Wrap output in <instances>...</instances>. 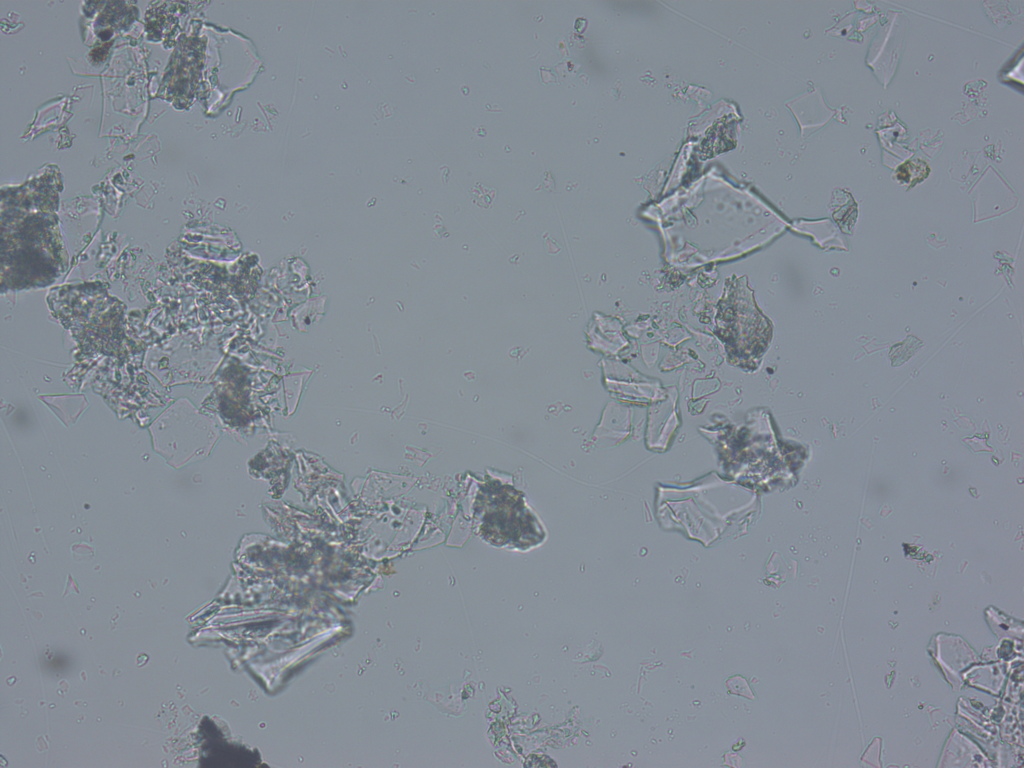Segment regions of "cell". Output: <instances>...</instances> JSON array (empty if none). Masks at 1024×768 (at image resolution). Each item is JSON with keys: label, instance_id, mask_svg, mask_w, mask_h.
Segmentation results:
<instances>
[{"label": "cell", "instance_id": "cell-1", "mask_svg": "<svg viewBox=\"0 0 1024 768\" xmlns=\"http://www.w3.org/2000/svg\"><path fill=\"white\" fill-rule=\"evenodd\" d=\"M715 333L730 359L738 362L758 361L770 344L772 323L759 309L746 276L733 274L725 280Z\"/></svg>", "mask_w": 1024, "mask_h": 768}]
</instances>
